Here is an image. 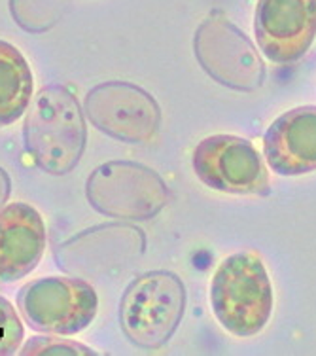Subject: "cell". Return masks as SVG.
I'll list each match as a JSON object with an SVG mask.
<instances>
[{
    "instance_id": "6da1fadb",
    "label": "cell",
    "mask_w": 316,
    "mask_h": 356,
    "mask_svg": "<svg viewBox=\"0 0 316 356\" xmlns=\"http://www.w3.org/2000/svg\"><path fill=\"white\" fill-rule=\"evenodd\" d=\"M23 143L42 171L69 175L80 163L88 143L82 104L65 86L42 88L31 101L23 125Z\"/></svg>"
},
{
    "instance_id": "7a4b0ae2",
    "label": "cell",
    "mask_w": 316,
    "mask_h": 356,
    "mask_svg": "<svg viewBox=\"0 0 316 356\" xmlns=\"http://www.w3.org/2000/svg\"><path fill=\"white\" fill-rule=\"evenodd\" d=\"M273 303V284L258 254L237 252L216 269L210 282V305L216 321L229 334H260L271 318Z\"/></svg>"
},
{
    "instance_id": "3957f363",
    "label": "cell",
    "mask_w": 316,
    "mask_h": 356,
    "mask_svg": "<svg viewBox=\"0 0 316 356\" xmlns=\"http://www.w3.org/2000/svg\"><path fill=\"white\" fill-rule=\"evenodd\" d=\"M186 309V286L171 271H150L125 288L119 322L125 337L140 349L163 347L178 328Z\"/></svg>"
},
{
    "instance_id": "277c9868",
    "label": "cell",
    "mask_w": 316,
    "mask_h": 356,
    "mask_svg": "<svg viewBox=\"0 0 316 356\" xmlns=\"http://www.w3.org/2000/svg\"><path fill=\"white\" fill-rule=\"evenodd\" d=\"M85 197L103 216L142 222L163 211L169 201V188L150 167L114 159L99 165L88 177Z\"/></svg>"
},
{
    "instance_id": "5b68a950",
    "label": "cell",
    "mask_w": 316,
    "mask_h": 356,
    "mask_svg": "<svg viewBox=\"0 0 316 356\" xmlns=\"http://www.w3.org/2000/svg\"><path fill=\"white\" fill-rule=\"evenodd\" d=\"M17 309L31 328L56 336H74L95 321L99 298L82 279L42 277L17 294Z\"/></svg>"
},
{
    "instance_id": "8992f818",
    "label": "cell",
    "mask_w": 316,
    "mask_h": 356,
    "mask_svg": "<svg viewBox=\"0 0 316 356\" xmlns=\"http://www.w3.org/2000/svg\"><path fill=\"white\" fill-rule=\"evenodd\" d=\"M193 49L206 74L226 88L254 91L265 80L254 44L220 12L208 15L195 31Z\"/></svg>"
},
{
    "instance_id": "52a82bcc",
    "label": "cell",
    "mask_w": 316,
    "mask_h": 356,
    "mask_svg": "<svg viewBox=\"0 0 316 356\" xmlns=\"http://www.w3.org/2000/svg\"><path fill=\"white\" fill-rule=\"evenodd\" d=\"M82 108L93 127L124 143H150L161 124L158 101L129 82L99 83L88 91Z\"/></svg>"
},
{
    "instance_id": "ba28073f",
    "label": "cell",
    "mask_w": 316,
    "mask_h": 356,
    "mask_svg": "<svg viewBox=\"0 0 316 356\" xmlns=\"http://www.w3.org/2000/svg\"><path fill=\"white\" fill-rule=\"evenodd\" d=\"M193 171L216 192L233 195H267L269 172L260 152L247 138L214 135L201 140L192 156Z\"/></svg>"
},
{
    "instance_id": "9c48e42d",
    "label": "cell",
    "mask_w": 316,
    "mask_h": 356,
    "mask_svg": "<svg viewBox=\"0 0 316 356\" xmlns=\"http://www.w3.org/2000/svg\"><path fill=\"white\" fill-rule=\"evenodd\" d=\"M254 33L269 61L301 59L316 36V0H258Z\"/></svg>"
},
{
    "instance_id": "30bf717a",
    "label": "cell",
    "mask_w": 316,
    "mask_h": 356,
    "mask_svg": "<svg viewBox=\"0 0 316 356\" xmlns=\"http://www.w3.org/2000/svg\"><path fill=\"white\" fill-rule=\"evenodd\" d=\"M263 156L281 177L316 171V106H299L276 118L265 131Z\"/></svg>"
},
{
    "instance_id": "8fae6325",
    "label": "cell",
    "mask_w": 316,
    "mask_h": 356,
    "mask_svg": "<svg viewBox=\"0 0 316 356\" xmlns=\"http://www.w3.org/2000/svg\"><path fill=\"white\" fill-rule=\"evenodd\" d=\"M46 252V226L40 213L27 203L4 205L0 211V281L27 277Z\"/></svg>"
},
{
    "instance_id": "7c38bea8",
    "label": "cell",
    "mask_w": 316,
    "mask_h": 356,
    "mask_svg": "<svg viewBox=\"0 0 316 356\" xmlns=\"http://www.w3.org/2000/svg\"><path fill=\"white\" fill-rule=\"evenodd\" d=\"M35 78L27 59L10 42L0 40V127L17 122L33 101Z\"/></svg>"
},
{
    "instance_id": "4fadbf2b",
    "label": "cell",
    "mask_w": 316,
    "mask_h": 356,
    "mask_svg": "<svg viewBox=\"0 0 316 356\" xmlns=\"http://www.w3.org/2000/svg\"><path fill=\"white\" fill-rule=\"evenodd\" d=\"M12 17L27 33H44L61 17V0H10Z\"/></svg>"
},
{
    "instance_id": "5bb4252c",
    "label": "cell",
    "mask_w": 316,
    "mask_h": 356,
    "mask_svg": "<svg viewBox=\"0 0 316 356\" xmlns=\"http://www.w3.org/2000/svg\"><path fill=\"white\" fill-rule=\"evenodd\" d=\"M23 356H90L99 355L97 350L85 347L82 343L63 339V337L42 336L33 337L25 343V347L19 350Z\"/></svg>"
},
{
    "instance_id": "9a60e30c",
    "label": "cell",
    "mask_w": 316,
    "mask_h": 356,
    "mask_svg": "<svg viewBox=\"0 0 316 356\" xmlns=\"http://www.w3.org/2000/svg\"><path fill=\"white\" fill-rule=\"evenodd\" d=\"M23 343V324L12 303L0 296V356L15 355Z\"/></svg>"
},
{
    "instance_id": "2e32d148",
    "label": "cell",
    "mask_w": 316,
    "mask_h": 356,
    "mask_svg": "<svg viewBox=\"0 0 316 356\" xmlns=\"http://www.w3.org/2000/svg\"><path fill=\"white\" fill-rule=\"evenodd\" d=\"M10 195H12V180H10L6 169L0 167V211L8 203Z\"/></svg>"
}]
</instances>
